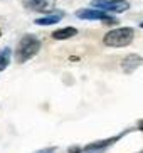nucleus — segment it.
<instances>
[{
    "mask_svg": "<svg viewBox=\"0 0 143 153\" xmlns=\"http://www.w3.org/2000/svg\"><path fill=\"white\" fill-rule=\"evenodd\" d=\"M142 64H143V57H140V56H136V54H130V56H126V57L123 59L121 69H123L126 74H131V72H133L136 68H140Z\"/></svg>",
    "mask_w": 143,
    "mask_h": 153,
    "instance_id": "39448f33",
    "label": "nucleus"
},
{
    "mask_svg": "<svg viewBox=\"0 0 143 153\" xmlns=\"http://www.w3.org/2000/svg\"><path fill=\"white\" fill-rule=\"evenodd\" d=\"M91 5L103 12H125L130 7V4L125 0H93Z\"/></svg>",
    "mask_w": 143,
    "mask_h": 153,
    "instance_id": "7ed1b4c3",
    "label": "nucleus"
},
{
    "mask_svg": "<svg viewBox=\"0 0 143 153\" xmlns=\"http://www.w3.org/2000/svg\"><path fill=\"white\" fill-rule=\"evenodd\" d=\"M142 29H143V22H142Z\"/></svg>",
    "mask_w": 143,
    "mask_h": 153,
    "instance_id": "ddd939ff",
    "label": "nucleus"
},
{
    "mask_svg": "<svg viewBox=\"0 0 143 153\" xmlns=\"http://www.w3.org/2000/svg\"><path fill=\"white\" fill-rule=\"evenodd\" d=\"M140 128H142V130H143V121H140Z\"/></svg>",
    "mask_w": 143,
    "mask_h": 153,
    "instance_id": "f8f14e48",
    "label": "nucleus"
},
{
    "mask_svg": "<svg viewBox=\"0 0 143 153\" xmlns=\"http://www.w3.org/2000/svg\"><path fill=\"white\" fill-rule=\"evenodd\" d=\"M116 140H118V136H116V138H111V140H104V141H96V143H91V145H88V146L83 150V153H101V152H104L109 145L115 143Z\"/></svg>",
    "mask_w": 143,
    "mask_h": 153,
    "instance_id": "423d86ee",
    "label": "nucleus"
},
{
    "mask_svg": "<svg viewBox=\"0 0 143 153\" xmlns=\"http://www.w3.org/2000/svg\"><path fill=\"white\" fill-rule=\"evenodd\" d=\"M25 4H27V7H31L34 10H42V12H45V10L52 9L54 0H27Z\"/></svg>",
    "mask_w": 143,
    "mask_h": 153,
    "instance_id": "0eeeda50",
    "label": "nucleus"
},
{
    "mask_svg": "<svg viewBox=\"0 0 143 153\" xmlns=\"http://www.w3.org/2000/svg\"><path fill=\"white\" fill-rule=\"evenodd\" d=\"M76 15L79 19H84V20H104V22H116L113 17L103 12V10H98V9H83V10H77Z\"/></svg>",
    "mask_w": 143,
    "mask_h": 153,
    "instance_id": "20e7f679",
    "label": "nucleus"
},
{
    "mask_svg": "<svg viewBox=\"0 0 143 153\" xmlns=\"http://www.w3.org/2000/svg\"><path fill=\"white\" fill-rule=\"evenodd\" d=\"M39 49H40V42L36 36H31V34L24 36L22 39L19 41L17 51H15V59H17V62H27L29 59H32L37 52H39Z\"/></svg>",
    "mask_w": 143,
    "mask_h": 153,
    "instance_id": "f257e3e1",
    "label": "nucleus"
},
{
    "mask_svg": "<svg viewBox=\"0 0 143 153\" xmlns=\"http://www.w3.org/2000/svg\"><path fill=\"white\" fill-rule=\"evenodd\" d=\"M61 19H63V14H52V15H47V17L37 19L36 24L37 25H52V24H57Z\"/></svg>",
    "mask_w": 143,
    "mask_h": 153,
    "instance_id": "1a4fd4ad",
    "label": "nucleus"
},
{
    "mask_svg": "<svg viewBox=\"0 0 143 153\" xmlns=\"http://www.w3.org/2000/svg\"><path fill=\"white\" fill-rule=\"evenodd\" d=\"M10 62V49L5 47V49L0 51V71H4Z\"/></svg>",
    "mask_w": 143,
    "mask_h": 153,
    "instance_id": "9d476101",
    "label": "nucleus"
},
{
    "mask_svg": "<svg viewBox=\"0 0 143 153\" xmlns=\"http://www.w3.org/2000/svg\"><path fill=\"white\" fill-rule=\"evenodd\" d=\"M77 30L74 27H66V29H59V30L52 32V39L56 41H64V39H69V37L76 36Z\"/></svg>",
    "mask_w": 143,
    "mask_h": 153,
    "instance_id": "6e6552de",
    "label": "nucleus"
},
{
    "mask_svg": "<svg viewBox=\"0 0 143 153\" xmlns=\"http://www.w3.org/2000/svg\"><path fill=\"white\" fill-rule=\"evenodd\" d=\"M133 29L130 27H121V29H115V30H109L104 36L103 42L108 47H125L133 41Z\"/></svg>",
    "mask_w": 143,
    "mask_h": 153,
    "instance_id": "f03ea898",
    "label": "nucleus"
},
{
    "mask_svg": "<svg viewBox=\"0 0 143 153\" xmlns=\"http://www.w3.org/2000/svg\"><path fill=\"white\" fill-rule=\"evenodd\" d=\"M56 152V148L54 146H51V148H44V150H39V152H36V153H54Z\"/></svg>",
    "mask_w": 143,
    "mask_h": 153,
    "instance_id": "9b49d317",
    "label": "nucleus"
}]
</instances>
